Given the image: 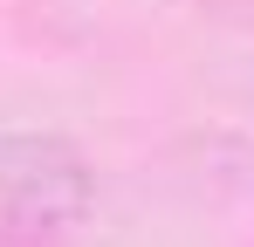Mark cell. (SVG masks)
<instances>
[{"instance_id": "1", "label": "cell", "mask_w": 254, "mask_h": 247, "mask_svg": "<svg viewBox=\"0 0 254 247\" xmlns=\"http://www.w3.org/2000/svg\"><path fill=\"white\" fill-rule=\"evenodd\" d=\"M96 206V172L62 130H7L0 137V227L21 247L69 241Z\"/></svg>"}]
</instances>
